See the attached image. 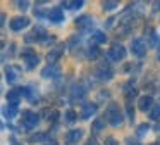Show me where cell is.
Returning a JSON list of instances; mask_svg holds the SVG:
<instances>
[{
    "mask_svg": "<svg viewBox=\"0 0 160 145\" xmlns=\"http://www.w3.org/2000/svg\"><path fill=\"white\" fill-rule=\"evenodd\" d=\"M158 61H160V45H158Z\"/></svg>",
    "mask_w": 160,
    "mask_h": 145,
    "instance_id": "cell-37",
    "label": "cell"
},
{
    "mask_svg": "<svg viewBox=\"0 0 160 145\" xmlns=\"http://www.w3.org/2000/svg\"><path fill=\"white\" fill-rule=\"evenodd\" d=\"M157 10H160V2H157Z\"/></svg>",
    "mask_w": 160,
    "mask_h": 145,
    "instance_id": "cell-36",
    "label": "cell"
},
{
    "mask_svg": "<svg viewBox=\"0 0 160 145\" xmlns=\"http://www.w3.org/2000/svg\"><path fill=\"white\" fill-rule=\"evenodd\" d=\"M64 45H59V47H55L53 50L48 52V55H47V61H48V64H55V61H59L60 55L64 54Z\"/></svg>",
    "mask_w": 160,
    "mask_h": 145,
    "instance_id": "cell-9",
    "label": "cell"
},
{
    "mask_svg": "<svg viewBox=\"0 0 160 145\" xmlns=\"http://www.w3.org/2000/svg\"><path fill=\"white\" fill-rule=\"evenodd\" d=\"M103 128H105V119H102V117H100V119H97V121L93 123L91 130H93L95 133H98V131H100V130H103Z\"/></svg>",
    "mask_w": 160,
    "mask_h": 145,
    "instance_id": "cell-22",
    "label": "cell"
},
{
    "mask_svg": "<svg viewBox=\"0 0 160 145\" xmlns=\"http://www.w3.org/2000/svg\"><path fill=\"white\" fill-rule=\"evenodd\" d=\"M66 121H67V123L76 121V112H74V110H67V112H66Z\"/></svg>",
    "mask_w": 160,
    "mask_h": 145,
    "instance_id": "cell-29",
    "label": "cell"
},
{
    "mask_svg": "<svg viewBox=\"0 0 160 145\" xmlns=\"http://www.w3.org/2000/svg\"><path fill=\"white\" fill-rule=\"evenodd\" d=\"M102 5H103V9H105V10H112V9H115V7L119 5V2H114V0H108V2H103Z\"/></svg>",
    "mask_w": 160,
    "mask_h": 145,
    "instance_id": "cell-26",
    "label": "cell"
},
{
    "mask_svg": "<svg viewBox=\"0 0 160 145\" xmlns=\"http://www.w3.org/2000/svg\"><path fill=\"white\" fill-rule=\"evenodd\" d=\"M12 145H21V143H16V142H14V143H12Z\"/></svg>",
    "mask_w": 160,
    "mask_h": 145,
    "instance_id": "cell-39",
    "label": "cell"
},
{
    "mask_svg": "<svg viewBox=\"0 0 160 145\" xmlns=\"http://www.w3.org/2000/svg\"><path fill=\"white\" fill-rule=\"evenodd\" d=\"M28 5H29L28 2H18V7H19V9H28Z\"/></svg>",
    "mask_w": 160,
    "mask_h": 145,
    "instance_id": "cell-32",
    "label": "cell"
},
{
    "mask_svg": "<svg viewBox=\"0 0 160 145\" xmlns=\"http://www.w3.org/2000/svg\"><path fill=\"white\" fill-rule=\"evenodd\" d=\"M18 114V105H12V104H7V105L4 107V116L7 117V119H12V117Z\"/></svg>",
    "mask_w": 160,
    "mask_h": 145,
    "instance_id": "cell-18",
    "label": "cell"
},
{
    "mask_svg": "<svg viewBox=\"0 0 160 145\" xmlns=\"http://www.w3.org/2000/svg\"><path fill=\"white\" fill-rule=\"evenodd\" d=\"M43 145H57L55 142H47V143H43Z\"/></svg>",
    "mask_w": 160,
    "mask_h": 145,
    "instance_id": "cell-35",
    "label": "cell"
},
{
    "mask_svg": "<svg viewBox=\"0 0 160 145\" xmlns=\"http://www.w3.org/2000/svg\"><path fill=\"white\" fill-rule=\"evenodd\" d=\"M38 123H40L38 114H33V112H29V110H24V112H22V124H24L28 130L36 128V124H38Z\"/></svg>",
    "mask_w": 160,
    "mask_h": 145,
    "instance_id": "cell-4",
    "label": "cell"
},
{
    "mask_svg": "<svg viewBox=\"0 0 160 145\" xmlns=\"http://www.w3.org/2000/svg\"><path fill=\"white\" fill-rule=\"evenodd\" d=\"M126 107H128V117L132 121V119H134V109H132V105L129 102H128V105H126Z\"/></svg>",
    "mask_w": 160,
    "mask_h": 145,
    "instance_id": "cell-30",
    "label": "cell"
},
{
    "mask_svg": "<svg viewBox=\"0 0 160 145\" xmlns=\"http://www.w3.org/2000/svg\"><path fill=\"white\" fill-rule=\"evenodd\" d=\"M95 112H97V104L88 102V104H84L83 109H81V117H83V119H88V117L93 116Z\"/></svg>",
    "mask_w": 160,
    "mask_h": 145,
    "instance_id": "cell-11",
    "label": "cell"
},
{
    "mask_svg": "<svg viewBox=\"0 0 160 145\" xmlns=\"http://www.w3.org/2000/svg\"><path fill=\"white\" fill-rule=\"evenodd\" d=\"M83 0H78V2H62L64 7H71V9H79V7H83Z\"/></svg>",
    "mask_w": 160,
    "mask_h": 145,
    "instance_id": "cell-23",
    "label": "cell"
},
{
    "mask_svg": "<svg viewBox=\"0 0 160 145\" xmlns=\"http://www.w3.org/2000/svg\"><path fill=\"white\" fill-rule=\"evenodd\" d=\"M148 130H150L148 124H139V126H138V131H136V133H138V137H143V135L148 133Z\"/></svg>",
    "mask_w": 160,
    "mask_h": 145,
    "instance_id": "cell-28",
    "label": "cell"
},
{
    "mask_svg": "<svg viewBox=\"0 0 160 145\" xmlns=\"http://www.w3.org/2000/svg\"><path fill=\"white\" fill-rule=\"evenodd\" d=\"M47 40V31L43 28H35L31 35H26V41H42Z\"/></svg>",
    "mask_w": 160,
    "mask_h": 145,
    "instance_id": "cell-6",
    "label": "cell"
},
{
    "mask_svg": "<svg viewBox=\"0 0 160 145\" xmlns=\"http://www.w3.org/2000/svg\"><path fill=\"white\" fill-rule=\"evenodd\" d=\"M105 145H115V138L108 137V138H107V142H105Z\"/></svg>",
    "mask_w": 160,
    "mask_h": 145,
    "instance_id": "cell-33",
    "label": "cell"
},
{
    "mask_svg": "<svg viewBox=\"0 0 160 145\" xmlns=\"http://www.w3.org/2000/svg\"><path fill=\"white\" fill-rule=\"evenodd\" d=\"M81 137H83V130H71L69 133H67V142L69 143H74V142L81 140Z\"/></svg>",
    "mask_w": 160,
    "mask_h": 145,
    "instance_id": "cell-15",
    "label": "cell"
},
{
    "mask_svg": "<svg viewBox=\"0 0 160 145\" xmlns=\"http://www.w3.org/2000/svg\"><path fill=\"white\" fill-rule=\"evenodd\" d=\"M98 55H100V50H98V47H90V50H88V57H90L91 61H95Z\"/></svg>",
    "mask_w": 160,
    "mask_h": 145,
    "instance_id": "cell-24",
    "label": "cell"
},
{
    "mask_svg": "<svg viewBox=\"0 0 160 145\" xmlns=\"http://www.w3.org/2000/svg\"><path fill=\"white\" fill-rule=\"evenodd\" d=\"M90 24H91V19L88 16H81V17L76 19V26L78 28H88Z\"/></svg>",
    "mask_w": 160,
    "mask_h": 145,
    "instance_id": "cell-20",
    "label": "cell"
},
{
    "mask_svg": "<svg viewBox=\"0 0 160 145\" xmlns=\"http://www.w3.org/2000/svg\"><path fill=\"white\" fill-rule=\"evenodd\" d=\"M22 61H26V67L28 69H33L38 64V55H36V52L31 47H26L22 50Z\"/></svg>",
    "mask_w": 160,
    "mask_h": 145,
    "instance_id": "cell-2",
    "label": "cell"
},
{
    "mask_svg": "<svg viewBox=\"0 0 160 145\" xmlns=\"http://www.w3.org/2000/svg\"><path fill=\"white\" fill-rule=\"evenodd\" d=\"M59 72H60V67L57 64H48L47 67H43L42 76H43V78H55Z\"/></svg>",
    "mask_w": 160,
    "mask_h": 145,
    "instance_id": "cell-10",
    "label": "cell"
},
{
    "mask_svg": "<svg viewBox=\"0 0 160 145\" xmlns=\"http://www.w3.org/2000/svg\"><path fill=\"white\" fill-rule=\"evenodd\" d=\"M19 99H21V93H19V90H11V92L7 93V102L12 104V105H18V104H19Z\"/></svg>",
    "mask_w": 160,
    "mask_h": 145,
    "instance_id": "cell-16",
    "label": "cell"
},
{
    "mask_svg": "<svg viewBox=\"0 0 160 145\" xmlns=\"http://www.w3.org/2000/svg\"><path fill=\"white\" fill-rule=\"evenodd\" d=\"M95 74H97V78H100V79H105V81H108V79H112V76H114V72H112V69L108 67V66L102 64L100 67H97V71H95Z\"/></svg>",
    "mask_w": 160,
    "mask_h": 145,
    "instance_id": "cell-8",
    "label": "cell"
},
{
    "mask_svg": "<svg viewBox=\"0 0 160 145\" xmlns=\"http://www.w3.org/2000/svg\"><path fill=\"white\" fill-rule=\"evenodd\" d=\"M84 95H86V88H84L83 85H76L72 88V92H71V99L72 100H76V99L79 100V99H83Z\"/></svg>",
    "mask_w": 160,
    "mask_h": 145,
    "instance_id": "cell-13",
    "label": "cell"
},
{
    "mask_svg": "<svg viewBox=\"0 0 160 145\" xmlns=\"http://www.w3.org/2000/svg\"><path fill=\"white\" fill-rule=\"evenodd\" d=\"M26 26H29V19L28 17H14V19H11V30L12 31H21L24 30Z\"/></svg>",
    "mask_w": 160,
    "mask_h": 145,
    "instance_id": "cell-7",
    "label": "cell"
},
{
    "mask_svg": "<svg viewBox=\"0 0 160 145\" xmlns=\"http://www.w3.org/2000/svg\"><path fill=\"white\" fill-rule=\"evenodd\" d=\"M48 17H50V21H53V23H59V21H62V19H64L62 9H60V7H55V9H52V10L48 12Z\"/></svg>",
    "mask_w": 160,
    "mask_h": 145,
    "instance_id": "cell-14",
    "label": "cell"
},
{
    "mask_svg": "<svg viewBox=\"0 0 160 145\" xmlns=\"http://www.w3.org/2000/svg\"><path fill=\"white\" fill-rule=\"evenodd\" d=\"M18 67H12V66H9V67H5V78H7L9 83H14L16 79H18Z\"/></svg>",
    "mask_w": 160,
    "mask_h": 145,
    "instance_id": "cell-17",
    "label": "cell"
},
{
    "mask_svg": "<svg viewBox=\"0 0 160 145\" xmlns=\"http://www.w3.org/2000/svg\"><path fill=\"white\" fill-rule=\"evenodd\" d=\"M139 109L143 110V112H145V110H150V109H153V99L150 95H145V97H141V99H139Z\"/></svg>",
    "mask_w": 160,
    "mask_h": 145,
    "instance_id": "cell-12",
    "label": "cell"
},
{
    "mask_svg": "<svg viewBox=\"0 0 160 145\" xmlns=\"http://www.w3.org/2000/svg\"><path fill=\"white\" fill-rule=\"evenodd\" d=\"M150 117L152 119H160V105H153V109L150 110Z\"/></svg>",
    "mask_w": 160,
    "mask_h": 145,
    "instance_id": "cell-25",
    "label": "cell"
},
{
    "mask_svg": "<svg viewBox=\"0 0 160 145\" xmlns=\"http://www.w3.org/2000/svg\"><path fill=\"white\" fill-rule=\"evenodd\" d=\"M47 138L45 133H38V135H33V137H29V142L31 143H35V142H43Z\"/></svg>",
    "mask_w": 160,
    "mask_h": 145,
    "instance_id": "cell-27",
    "label": "cell"
},
{
    "mask_svg": "<svg viewBox=\"0 0 160 145\" xmlns=\"http://www.w3.org/2000/svg\"><path fill=\"white\" fill-rule=\"evenodd\" d=\"M107 121L112 126H119V124H122V121H124L122 110L119 109V105L115 102H110L107 107Z\"/></svg>",
    "mask_w": 160,
    "mask_h": 145,
    "instance_id": "cell-1",
    "label": "cell"
},
{
    "mask_svg": "<svg viewBox=\"0 0 160 145\" xmlns=\"http://www.w3.org/2000/svg\"><path fill=\"white\" fill-rule=\"evenodd\" d=\"M131 50H132V54H134L136 57H143V55L146 54V45H145V41H143L141 38H136V40H132Z\"/></svg>",
    "mask_w": 160,
    "mask_h": 145,
    "instance_id": "cell-5",
    "label": "cell"
},
{
    "mask_svg": "<svg viewBox=\"0 0 160 145\" xmlns=\"http://www.w3.org/2000/svg\"><path fill=\"white\" fill-rule=\"evenodd\" d=\"M128 145H138V142H132V140H128Z\"/></svg>",
    "mask_w": 160,
    "mask_h": 145,
    "instance_id": "cell-34",
    "label": "cell"
},
{
    "mask_svg": "<svg viewBox=\"0 0 160 145\" xmlns=\"http://www.w3.org/2000/svg\"><path fill=\"white\" fill-rule=\"evenodd\" d=\"M105 41H107V36L102 31H95L93 36H91V43H105Z\"/></svg>",
    "mask_w": 160,
    "mask_h": 145,
    "instance_id": "cell-19",
    "label": "cell"
},
{
    "mask_svg": "<svg viewBox=\"0 0 160 145\" xmlns=\"http://www.w3.org/2000/svg\"><path fill=\"white\" fill-rule=\"evenodd\" d=\"M124 95H126V100L131 104L132 99H134V97H138V90H136V88H126Z\"/></svg>",
    "mask_w": 160,
    "mask_h": 145,
    "instance_id": "cell-21",
    "label": "cell"
},
{
    "mask_svg": "<svg viewBox=\"0 0 160 145\" xmlns=\"http://www.w3.org/2000/svg\"><path fill=\"white\" fill-rule=\"evenodd\" d=\"M48 119L50 121H57V119H59V112H57V110H52L50 116H48Z\"/></svg>",
    "mask_w": 160,
    "mask_h": 145,
    "instance_id": "cell-31",
    "label": "cell"
},
{
    "mask_svg": "<svg viewBox=\"0 0 160 145\" xmlns=\"http://www.w3.org/2000/svg\"><path fill=\"white\" fill-rule=\"evenodd\" d=\"M124 57H126V48L122 47V45H114V47L107 52L108 61H122Z\"/></svg>",
    "mask_w": 160,
    "mask_h": 145,
    "instance_id": "cell-3",
    "label": "cell"
},
{
    "mask_svg": "<svg viewBox=\"0 0 160 145\" xmlns=\"http://www.w3.org/2000/svg\"><path fill=\"white\" fill-rule=\"evenodd\" d=\"M153 145H160V142H155V143H153Z\"/></svg>",
    "mask_w": 160,
    "mask_h": 145,
    "instance_id": "cell-38",
    "label": "cell"
}]
</instances>
